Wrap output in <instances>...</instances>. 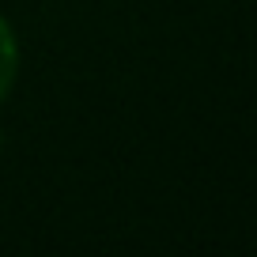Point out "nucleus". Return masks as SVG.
I'll return each instance as SVG.
<instances>
[{
  "label": "nucleus",
  "mask_w": 257,
  "mask_h": 257,
  "mask_svg": "<svg viewBox=\"0 0 257 257\" xmlns=\"http://www.w3.org/2000/svg\"><path fill=\"white\" fill-rule=\"evenodd\" d=\"M16 72H19V42H16L12 23L0 16V102L16 87Z\"/></svg>",
  "instance_id": "nucleus-1"
},
{
  "label": "nucleus",
  "mask_w": 257,
  "mask_h": 257,
  "mask_svg": "<svg viewBox=\"0 0 257 257\" xmlns=\"http://www.w3.org/2000/svg\"><path fill=\"white\" fill-rule=\"evenodd\" d=\"M0 144H4V140H0Z\"/></svg>",
  "instance_id": "nucleus-2"
}]
</instances>
